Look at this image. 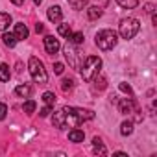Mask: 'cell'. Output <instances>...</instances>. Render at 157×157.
<instances>
[{"label": "cell", "instance_id": "1", "mask_svg": "<svg viewBox=\"0 0 157 157\" xmlns=\"http://www.w3.org/2000/svg\"><path fill=\"white\" fill-rule=\"evenodd\" d=\"M52 124L59 129H65V128H78L82 124V120H80L74 107H61L57 113H54Z\"/></svg>", "mask_w": 157, "mask_h": 157}, {"label": "cell", "instance_id": "2", "mask_svg": "<svg viewBox=\"0 0 157 157\" xmlns=\"http://www.w3.org/2000/svg\"><path fill=\"white\" fill-rule=\"evenodd\" d=\"M100 68H102V59L98 56H89L85 59V63L82 65L80 72H82V78L85 82H93V78L100 72Z\"/></svg>", "mask_w": 157, "mask_h": 157}, {"label": "cell", "instance_id": "3", "mask_svg": "<svg viewBox=\"0 0 157 157\" xmlns=\"http://www.w3.org/2000/svg\"><path fill=\"white\" fill-rule=\"evenodd\" d=\"M28 70H30V74H32V78H33L35 83L46 85V82H48V74H46V70H44L43 61H39L37 57H30V61H28Z\"/></svg>", "mask_w": 157, "mask_h": 157}, {"label": "cell", "instance_id": "4", "mask_svg": "<svg viewBox=\"0 0 157 157\" xmlns=\"http://www.w3.org/2000/svg\"><path fill=\"white\" fill-rule=\"evenodd\" d=\"M117 33L113 30H100L96 33V46L100 50H111L117 44Z\"/></svg>", "mask_w": 157, "mask_h": 157}, {"label": "cell", "instance_id": "5", "mask_svg": "<svg viewBox=\"0 0 157 157\" xmlns=\"http://www.w3.org/2000/svg\"><path fill=\"white\" fill-rule=\"evenodd\" d=\"M139 30H140V22H139L137 19L129 17V19H122V21H120L118 32H120L122 39H133V37L137 35Z\"/></svg>", "mask_w": 157, "mask_h": 157}, {"label": "cell", "instance_id": "6", "mask_svg": "<svg viewBox=\"0 0 157 157\" xmlns=\"http://www.w3.org/2000/svg\"><path fill=\"white\" fill-rule=\"evenodd\" d=\"M135 109H137V102H135L133 98H124V100L118 102V111H120L122 115L135 113Z\"/></svg>", "mask_w": 157, "mask_h": 157}, {"label": "cell", "instance_id": "7", "mask_svg": "<svg viewBox=\"0 0 157 157\" xmlns=\"http://www.w3.org/2000/svg\"><path fill=\"white\" fill-rule=\"evenodd\" d=\"M44 48H46V52H48L50 56H56V54L59 52L61 44H59V41H57L54 35H46V37H44Z\"/></svg>", "mask_w": 157, "mask_h": 157}, {"label": "cell", "instance_id": "8", "mask_svg": "<svg viewBox=\"0 0 157 157\" xmlns=\"http://www.w3.org/2000/svg\"><path fill=\"white\" fill-rule=\"evenodd\" d=\"M15 37H17V41H24V39H28V35H30V32H28V28H26V24H22V22H19V24H15V33H13Z\"/></svg>", "mask_w": 157, "mask_h": 157}, {"label": "cell", "instance_id": "9", "mask_svg": "<svg viewBox=\"0 0 157 157\" xmlns=\"http://www.w3.org/2000/svg\"><path fill=\"white\" fill-rule=\"evenodd\" d=\"M48 19L52 21V22H59L61 19H63V13H61V8L59 6H52V8H48Z\"/></svg>", "mask_w": 157, "mask_h": 157}, {"label": "cell", "instance_id": "10", "mask_svg": "<svg viewBox=\"0 0 157 157\" xmlns=\"http://www.w3.org/2000/svg\"><path fill=\"white\" fill-rule=\"evenodd\" d=\"M83 139H85V133L82 129H72V131H68V140L70 142H83Z\"/></svg>", "mask_w": 157, "mask_h": 157}, {"label": "cell", "instance_id": "11", "mask_svg": "<svg viewBox=\"0 0 157 157\" xmlns=\"http://www.w3.org/2000/svg\"><path fill=\"white\" fill-rule=\"evenodd\" d=\"M76 56H78V54H76V52H74L70 46H67V48H65V57H67V61L70 63V67H74V68H78V61H76Z\"/></svg>", "mask_w": 157, "mask_h": 157}, {"label": "cell", "instance_id": "12", "mask_svg": "<svg viewBox=\"0 0 157 157\" xmlns=\"http://www.w3.org/2000/svg\"><path fill=\"white\" fill-rule=\"evenodd\" d=\"M11 24V15L10 13H0V32H6Z\"/></svg>", "mask_w": 157, "mask_h": 157}, {"label": "cell", "instance_id": "13", "mask_svg": "<svg viewBox=\"0 0 157 157\" xmlns=\"http://www.w3.org/2000/svg\"><path fill=\"white\" fill-rule=\"evenodd\" d=\"M87 17H89L91 21L100 19V17H102V8H100V6H91V8L87 10Z\"/></svg>", "mask_w": 157, "mask_h": 157}, {"label": "cell", "instance_id": "14", "mask_svg": "<svg viewBox=\"0 0 157 157\" xmlns=\"http://www.w3.org/2000/svg\"><path fill=\"white\" fill-rule=\"evenodd\" d=\"M15 94L21 96V98H30V94H32V87H30V85H19V87L15 89Z\"/></svg>", "mask_w": 157, "mask_h": 157}, {"label": "cell", "instance_id": "15", "mask_svg": "<svg viewBox=\"0 0 157 157\" xmlns=\"http://www.w3.org/2000/svg\"><path fill=\"white\" fill-rule=\"evenodd\" d=\"M2 41H4V44H6V46H10V48H13V46L17 44V37H15L13 33H8V32H4Z\"/></svg>", "mask_w": 157, "mask_h": 157}, {"label": "cell", "instance_id": "16", "mask_svg": "<svg viewBox=\"0 0 157 157\" xmlns=\"http://www.w3.org/2000/svg\"><path fill=\"white\" fill-rule=\"evenodd\" d=\"M10 78H11L10 67L8 65H0V82H10Z\"/></svg>", "mask_w": 157, "mask_h": 157}, {"label": "cell", "instance_id": "17", "mask_svg": "<svg viewBox=\"0 0 157 157\" xmlns=\"http://www.w3.org/2000/svg\"><path fill=\"white\" fill-rule=\"evenodd\" d=\"M93 146H94V151H96V153H102V155H105V153H107L105 146L102 144V140H100L98 137H94V139H93Z\"/></svg>", "mask_w": 157, "mask_h": 157}, {"label": "cell", "instance_id": "18", "mask_svg": "<svg viewBox=\"0 0 157 157\" xmlns=\"http://www.w3.org/2000/svg\"><path fill=\"white\" fill-rule=\"evenodd\" d=\"M117 2H118V6L124 8V10H133V8H137L139 0H117Z\"/></svg>", "mask_w": 157, "mask_h": 157}, {"label": "cell", "instance_id": "19", "mask_svg": "<svg viewBox=\"0 0 157 157\" xmlns=\"http://www.w3.org/2000/svg\"><path fill=\"white\" fill-rule=\"evenodd\" d=\"M120 133H122V135H131V133H133V122H131V120L122 122V126H120Z\"/></svg>", "mask_w": 157, "mask_h": 157}, {"label": "cell", "instance_id": "20", "mask_svg": "<svg viewBox=\"0 0 157 157\" xmlns=\"http://www.w3.org/2000/svg\"><path fill=\"white\" fill-rule=\"evenodd\" d=\"M68 39H70V43H72V44H82L85 37H83V33H82V32H76V33H70V37H68Z\"/></svg>", "mask_w": 157, "mask_h": 157}, {"label": "cell", "instance_id": "21", "mask_svg": "<svg viewBox=\"0 0 157 157\" xmlns=\"http://www.w3.org/2000/svg\"><path fill=\"white\" fill-rule=\"evenodd\" d=\"M67 2L74 8V10H83L85 6H87V2L89 0H67Z\"/></svg>", "mask_w": 157, "mask_h": 157}, {"label": "cell", "instance_id": "22", "mask_svg": "<svg viewBox=\"0 0 157 157\" xmlns=\"http://www.w3.org/2000/svg\"><path fill=\"white\" fill-rule=\"evenodd\" d=\"M57 32H59V35H63V37H70V33H72V30H70V24H59V28H57Z\"/></svg>", "mask_w": 157, "mask_h": 157}, {"label": "cell", "instance_id": "23", "mask_svg": "<svg viewBox=\"0 0 157 157\" xmlns=\"http://www.w3.org/2000/svg\"><path fill=\"white\" fill-rule=\"evenodd\" d=\"M56 100H57V98H56V94H54V93H44V94H43V102H44L46 105H52V107H54Z\"/></svg>", "mask_w": 157, "mask_h": 157}, {"label": "cell", "instance_id": "24", "mask_svg": "<svg viewBox=\"0 0 157 157\" xmlns=\"http://www.w3.org/2000/svg\"><path fill=\"white\" fill-rule=\"evenodd\" d=\"M93 80L96 82V87H98V89H105V85H107V82H105V78H104V76H102L100 72H98V74H96V76L93 78Z\"/></svg>", "mask_w": 157, "mask_h": 157}, {"label": "cell", "instance_id": "25", "mask_svg": "<svg viewBox=\"0 0 157 157\" xmlns=\"http://www.w3.org/2000/svg\"><path fill=\"white\" fill-rule=\"evenodd\" d=\"M72 87H74V82L70 80V78H65V80H61V91L68 93V91H70Z\"/></svg>", "mask_w": 157, "mask_h": 157}, {"label": "cell", "instance_id": "26", "mask_svg": "<svg viewBox=\"0 0 157 157\" xmlns=\"http://www.w3.org/2000/svg\"><path fill=\"white\" fill-rule=\"evenodd\" d=\"M35 107H37V104H35L33 100H28V102H24V113L32 115V113L35 111Z\"/></svg>", "mask_w": 157, "mask_h": 157}, {"label": "cell", "instance_id": "27", "mask_svg": "<svg viewBox=\"0 0 157 157\" xmlns=\"http://www.w3.org/2000/svg\"><path fill=\"white\" fill-rule=\"evenodd\" d=\"M118 89H120L122 93H128V94H131V93H133V91H131V87H129L128 83H120V85H118Z\"/></svg>", "mask_w": 157, "mask_h": 157}, {"label": "cell", "instance_id": "28", "mask_svg": "<svg viewBox=\"0 0 157 157\" xmlns=\"http://www.w3.org/2000/svg\"><path fill=\"white\" fill-rule=\"evenodd\" d=\"M50 113H52V105H46V107H43V109L39 111V115H41V117H48Z\"/></svg>", "mask_w": 157, "mask_h": 157}, {"label": "cell", "instance_id": "29", "mask_svg": "<svg viewBox=\"0 0 157 157\" xmlns=\"http://www.w3.org/2000/svg\"><path fill=\"white\" fill-rule=\"evenodd\" d=\"M6 113H8L6 104H0V120H4V118H6Z\"/></svg>", "mask_w": 157, "mask_h": 157}, {"label": "cell", "instance_id": "30", "mask_svg": "<svg viewBox=\"0 0 157 157\" xmlns=\"http://www.w3.org/2000/svg\"><path fill=\"white\" fill-rule=\"evenodd\" d=\"M63 70H65L63 63H56V65H54V72H56V74H63Z\"/></svg>", "mask_w": 157, "mask_h": 157}, {"label": "cell", "instance_id": "31", "mask_svg": "<svg viewBox=\"0 0 157 157\" xmlns=\"http://www.w3.org/2000/svg\"><path fill=\"white\" fill-rule=\"evenodd\" d=\"M144 11H146L148 15H151V13H155V6H153V4H146V6H144Z\"/></svg>", "mask_w": 157, "mask_h": 157}, {"label": "cell", "instance_id": "32", "mask_svg": "<svg viewBox=\"0 0 157 157\" xmlns=\"http://www.w3.org/2000/svg\"><path fill=\"white\" fill-rule=\"evenodd\" d=\"M43 30H44V26H43L41 22H37V24H35V32H37V33H41Z\"/></svg>", "mask_w": 157, "mask_h": 157}, {"label": "cell", "instance_id": "33", "mask_svg": "<svg viewBox=\"0 0 157 157\" xmlns=\"http://www.w3.org/2000/svg\"><path fill=\"white\" fill-rule=\"evenodd\" d=\"M11 2H13L15 6H22V4H24V0H11Z\"/></svg>", "mask_w": 157, "mask_h": 157}, {"label": "cell", "instance_id": "34", "mask_svg": "<svg viewBox=\"0 0 157 157\" xmlns=\"http://www.w3.org/2000/svg\"><path fill=\"white\" fill-rule=\"evenodd\" d=\"M33 2H35V4H41V2H43V0H33Z\"/></svg>", "mask_w": 157, "mask_h": 157}]
</instances>
